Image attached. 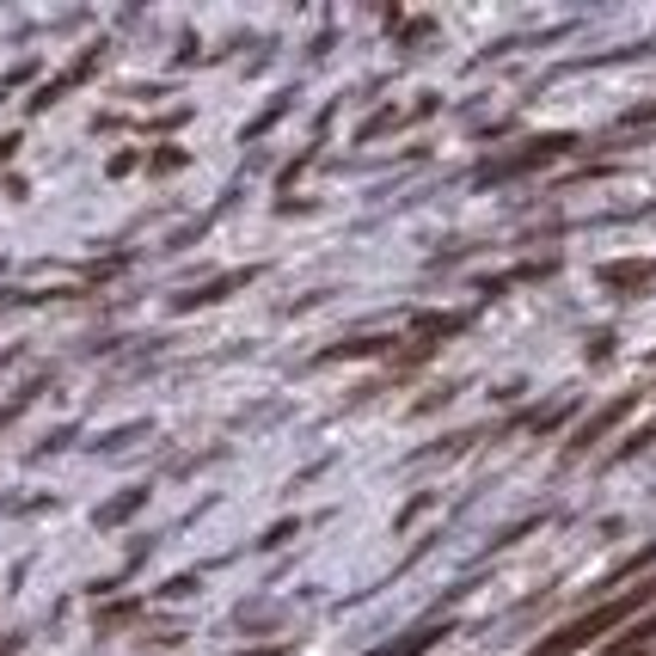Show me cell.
<instances>
[{"label":"cell","mask_w":656,"mask_h":656,"mask_svg":"<svg viewBox=\"0 0 656 656\" xmlns=\"http://www.w3.org/2000/svg\"><path fill=\"white\" fill-rule=\"evenodd\" d=\"M644 595H650V590H638V595H619V602H607V607H595V614H583L577 626H565V632H558V638H546V644H540L534 656H565V650H577V644L602 638V632H607V626H619V619H626L632 607L644 602Z\"/></svg>","instance_id":"6da1fadb"},{"label":"cell","mask_w":656,"mask_h":656,"mask_svg":"<svg viewBox=\"0 0 656 656\" xmlns=\"http://www.w3.org/2000/svg\"><path fill=\"white\" fill-rule=\"evenodd\" d=\"M644 442H656V423H644V430L632 435V442H626V454H632V448H644Z\"/></svg>","instance_id":"5b68a950"},{"label":"cell","mask_w":656,"mask_h":656,"mask_svg":"<svg viewBox=\"0 0 656 656\" xmlns=\"http://www.w3.org/2000/svg\"><path fill=\"white\" fill-rule=\"evenodd\" d=\"M626 411H632V399H614V406H607V411H595V418H590V423H583V430H577V442H571V454H583V448H590V442H602V435L614 430V423L626 418Z\"/></svg>","instance_id":"7a4b0ae2"},{"label":"cell","mask_w":656,"mask_h":656,"mask_svg":"<svg viewBox=\"0 0 656 656\" xmlns=\"http://www.w3.org/2000/svg\"><path fill=\"white\" fill-rule=\"evenodd\" d=\"M656 276L650 258H626V264H602V283H614V289H644Z\"/></svg>","instance_id":"3957f363"},{"label":"cell","mask_w":656,"mask_h":656,"mask_svg":"<svg viewBox=\"0 0 656 656\" xmlns=\"http://www.w3.org/2000/svg\"><path fill=\"white\" fill-rule=\"evenodd\" d=\"M644 644H650V632H626V638H619L614 650H602V656H638Z\"/></svg>","instance_id":"277c9868"}]
</instances>
